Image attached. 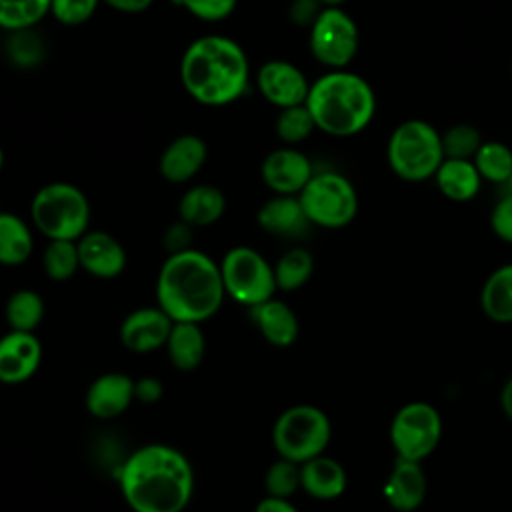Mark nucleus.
<instances>
[{"instance_id": "9d476101", "label": "nucleus", "mask_w": 512, "mask_h": 512, "mask_svg": "<svg viewBox=\"0 0 512 512\" xmlns=\"http://www.w3.org/2000/svg\"><path fill=\"white\" fill-rule=\"evenodd\" d=\"M440 436V412L424 400L404 404L398 408L390 422V444L396 452V458L422 462L436 450Z\"/></svg>"}, {"instance_id": "4468645a", "label": "nucleus", "mask_w": 512, "mask_h": 512, "mask_svg": "<svg viewBox=\"0 0 512 512\" xmlns=\"http://www.w3.org/2000/svg\"><path fill=\"white\" fill-rule=\"evenodd\" d=\"M174 322L160 306L132 310L120 324V342L136 354H148L164 348Z\"/></svg>"}, {"instance_id": "6ab92c4d", "label": "nucleus", "mask_w": 512, "mask_h": 512, "mask_svg": "<svg viewBox=\"0 0 512 512\" xmlns=\"http://www.w3.org/2000/svg\"><path fill=\"white\" fill-rule=\"evenodd\" d=\"M206 156L208 148L200 136L182 134L162 150L158 170L164 180L172 184H182L192 180L202 170Z\"/></svg>"}, {"instance_id": "2eb2a0df", "label": "nucleus", "mask_w": 512, "mask_h": 512, "mask_svg": "<svg viewBox=\"0 0 512 512\" xmlns=\"http://www.w3.org/2000/svg\"><path fill=\"white\" fill-rule=\"evenodd\" d=\"M42 362V344L34 332L10 330L0 338V382L22 384L36 374Z\"/></svg>"}, {"instance_id": "7c9ffc66", "label": "nucleus", "mask_w": 512, "mask_h": 512, "mask_svg": "<svg viewBox=\"0 0 512 512\" xmlns=\"http://www.w3.org/2000/svg\"><path fill=\"white\" fill-rule=\"evenodd\" d=\"M52 0H0V28L8 32L30 30L50 12Z\"/></svg>"}, {"instance_id": "c03bdc74", "label": "nucleus", "mask_w": 512, "mask_h": 512, "mask_svg": "<svg viewBox=\"0 0 512 512\" xmlns=\"http://www.w3.org/2000/svg\"><path fill=\"white\" fill-rule=\"evenodd\" d=\"M100 2H104L110 8L124 12V14H138V12L148 10L154 0H100Z\"/></svg>"}, {"instance_id": "f3484780", "label": "nucleus", "mask_w": 512, "mask_h": 512, "mask_svg": "<svg viewBox=\"0 0 512 512\" xmlns=\"http://www.w3.org/2000/svg\"><path fill=\"white\" fill-rule=\"evenodd\" d=\"M428 482L420 462L396 458L382 486V496L396 512H414L426 498Z\"/></svg>"}, {"instance_id": "bb28decb", "label": "nucleus", "mask_w": 512, "mask_h": 512, "mask_svg": "<svg viewBox=\"0 0 512 512\" xmlns=\"http://www.w3.org/2000/svg\"><path fill=\"white\" fill-rule=\"evenodd\" d=\"M34 248L30 226L14 212H0V264L20 266Z\"/></svg>"}, {"instance_id": "473e14b6", "label": "nucleus", "mask_w": 512, "mask_h": 512, "mask_svg": "<svg viewBox=\"0 0 512 512\" xmlns=\"http://www.w3.org/2000/svg\"><path fill=\"white\" fill-rule=\"evenodd\" d=\"M314 130H316V124L306 104L282 108L274 120L276 136L288 146L308 140Z\"/></svg>"}, {"instance_id": "a18cd8bd", "label": "nucleus", "mask_w": 512, "mask_h": 512, "mask_svg": "<svg viewBox=\"0 0 512 512\" xmlns=\"http://www.w3.org/2000/svg\"><path fill=\"white\" fill-rule=\"evenodd\" d=\"M500 406L502 412L506 414V418L512 422V376L504 382L502 392H500Z\"/></svg>"}, {"instance_id": "f8f14e48", "label": "nucleus", "mask_w": 512, "mask_h": 512, "mask_svg": "<svg viewBox=\"0 0 512 512\" xmlns=\"http://www.w3.org/2000/svg\"><path fill=\"white\" fill-rule=\"evenodd\" d=\"M258 92L278 110L306 102L310 82L304 72L288 60H268L256 72Z\"/></svg>"}, {"instance_id": "4be33fe9", "label": "nucleus", "mask_w": 512, "mask_h": 512, "mask_svg": "<svg viewBox=\"0 0 512 512\" xmlns=\"http://www.w3.org/2000/svg\"><path fill=\"white\" fill-rule=\"evenodd\" d=\"M256 222L264 232L280 238L298 236L310 224L304 216L298 196H280V194H274L270 200H266L258 208Z\"/></svg>"}, {"instance_id": "ea45409f", "label": "nucleus", "mask_w": 512, "mask_h": 512, "mask_svg": "<svg viewBox=\"0 0 512 512\" xmlns=\"http://www.w3.org/2000/svg\"><path fill=\"white\" fill-rule=\"evenodd\" d=\"M322 10L324 6L320 4V0H292L288 8V16L294 26L310 28Z\"/></svg>"}, {"instance_id": "ddd939ff", "label": "nucleus", "mask_w": 512, "mask_h": 512, "mask_svg": "<svg viewBox=\"0 0 512 512\" xmlns=\"http://www.w3.org/2000/svg\"><path fill=\"white\" fill-rule=\"evenodd\" d=\"M264 184L280 196H298L314 176L310 158L294 146L272 150L260 166Z\"/></svg>"}, {"instance_id": "0eeeda50", "label": "nucleus", "mask_w": 512, "mask_h": 512, "mask_svg": "<svg viewBox=\"0 0 512 512\" xmlns=\"http://www.w3.org/2000/svg\"><path fill=\"white\" fill-rule=\"evenodd\" d=\"M332 438V424L324 410L312 404L286 408L272 426V444L280 458L304 464L324 454Z\"/></svg>"}, {"instance_id": "6e6552de", "label": "nucleus", "mask_w": 512, "mask_h": 512, "mask_svg": "<svg viewBox=\"0 0 512 512\" xmlns=\"http://www.w3.org/2000/svg\"><path fill=\"white\" fill-rule=\"evenodd\" d=\"M298 200L306 220L328 230L348 226L358 214L356 188L338 172L314 174L298 194Z\"/></svg>"}, {"instance_id": "dca6fc26", "label": "nucleus", "mask_w": 512, "mask_h": 512, "mask_svg": "<svg viewBox=\"0 0 512 512\" xmlns=\"http://www.w3.org/2000/svg\"><path fill=\"white\" fill-rule=\"evenodd\" d=\"M76 246L80 268L94 278L110 280L120 276L126 268V250L110 232L88 230L76 240Z\"/></svg>"}, {"instance_id": "423d86ee", "label": "nucleus", "mask_w": 512, "mask_h": 512, "mask_svg": "<svg viewBox=\"0 0 512 512\" xmlns=\"http://www.w3.org/2000/svg\"><path fill=\"white\" fill-rule=\"evenodd\" d=\"M34 226L48 240H80L90 226V202L70 182L44 184L30 202Z\"/></svg>"}, {"instance_id": "72a5a7b5", "label": "nucleus", "mask_w": 512, "mask_h": 512, "mask_svg": "<svg viewBox=\"0 0 512 512\" xmlns=\"http://www.w3.org/2000/svg\"><path fill=\"white\" fill-rule=\"evenodd\" d=\"M444 158L452 160H472L480 146L484 144L482 132L468 122L452 124L446 132L440 134Z\"/></svg>"}, {"instance_id": "a878e982", "label": "nucleus", "mask_w": 512, "mask_h": 512, "mask_svg": "<svg viewBox=\"0 0 512 512\" xmlns=\"http://www.w3.org/2000/svg\"><path fill=\"white\" fill-rule=\"evenodd\" d=\"M480 308L496 324H512V262L498 266L480 290Z\"/></svg>"}, {"instance_id": "39448f33", "label": "nucleus", "mask_w": 512, "mask_h": 512, "mask_svg": "<svg viewBox=\"0 0 512 512\" xmlns=\"http://www.w3.org/2000/svg\"><path fill=\"white\" fill-rule=\"evenodd\" d=\"M386 158L390 170L400 180H430L444 162L440 132L422 118L404 120L388 138Z\"/></svg>"}, {"instance_id": "a19ab883", "label": "nucleus", "mask_w": 512, "mask_h": 512, "mask_svg": "<svg viewBox=\"0 0 512 512\" xmlns=\"http://www.w3.org/2000/svg\"><path fill=\"white\" fill-rule=\"evenodd\" d=\"M192 226L186 222H176L164 232V246L170 254L190 250L192 246Z\"/></svg>"}, {"instance_id": "c85d7f7f", "label": "nucleus", "mask_w": 512, "mask_h": 512, "mask_svg": "<svg viewBox=\"0 0 512 512\" xmlns=\"http://www.w3.org/2000/svg\"><path fill=\"white\" fill-rule=\"evenodd\" d=\"M272 268L276 288L282 292H294L310 280L314 272V256L306 248L294 246L288 248Z\"/></svg>"}, {"instance_id": "49530a36", "label": "nucleus", "mask_w": 512, "mask_h": 512, "mask_svg": "<svg viewBox=\"0 0 512 512\" xmlns=\"http://www.w3.org/2000/svg\"><path fill=\"white\" fill-rule=\"evenodd\" d=\"M346 0H320V4L324 8H340V4H344Z\"/></svg>"}, {"instance_id": "7ed1b4c3", "label": "nucleus", "mask_w": 512, "mask_h": 512, "mask_svg": "<svg viewBox=\"0 0 512 512\" xmlns=\"http://www.w3.org/2000/svg\"><path fill=\"white\" fill-rule=\"evenodd\" d=\"M180 80L196 102L204 106H226L246 92L250 62L234 38L206 34L190 42L184 50Z\"/></svg>"}, {"instance_id": "f704fd0d", "label": "nucleus", "mask_w": 512, "mask_h": 512, "mask_svg": "<svg viewBox=\"0 0 512 512\" xmlns=\"http://www.w3.org/2000/svg\"><path fill=\"white\" fill-rule=\"evenodd\" d=\"M264 488L272 498L290 500L300 490V464L278 458L264 472Z\"/></svg>"}, {"instance_id": "2f4dec72", "label": "nucleus", "mask_w": 512, "mask_h": 512, "mask_svg": "<svg viewBox=\"0 0 512 512\" xmlns=\"http://www.w3.org/2000/svg\"><path fill=\"white\" fill-rule=\"evenodd\" d=\"M42 268L54 282L70 280L78 268V246L72 240H50L42 254Z\"/></svg>"}, {"instance_id": "79ce46f5", "label": "nucleus", "mask_w": 512, "mask_h": 512, "mask_svg": "<svg viewBox=\"0 0 512 512\" xmlns=\"http://www.w3.org/2000/svg\"><path fill=\"white\" fill-rule=\"evenodd\" d=\"M164 388L158 378L144 376L140 380H134V398L140 400L142 404H154L162 398Z\"/></svg>"}, {"instance_id": "09e8293b", "label": "nucleus", "mask_w": 512, "mask_h": 512, "mask_svg": "<svg viewBox=\"0 0 512 512\" xmlns=\"http://www.w3.org/2000/svg\"><path fill=\"white\" fill-rule=\"evenodd\" d=\"M2 166H4V152H2V148H0V170H2Z\"/></svg>"}, {"instance_id": "393cba45", "label": "nucleus", "mask_w": 512, "mask_h": 512, "mask_svg": "<svg viewBox=\"0 0 512 512\" xmlns=\"http://www.w3.org/2000/svg\"><path fill=\"white\" fill-rule=\"evenodd\" d=\"M164 348L176 370L180 372L196 370L202 364L206 354V338L200 324L174 322Z\"/></svg>"}, {"instance_id": "1a4fd4ad", "label": "nucleus", "mask_w": 512, "mask_h": 512, "mask_svg": "<svg viewBox=\"0 0 512 512\" xmlns=\"http://www.w3.org/2000/svg\"><path fill=\"white\" fill-rule=\"evenodd\" d=\"M218 266L226 296L242 306H258L278 290L272 264L252 246L230 248Z\"/></svg>"}, {"instance_id": "c9c22d12", "label": "nucleus", "mask_w": 512, "mask_h": 512, "mask_svg": "<svg viewBox=\"0 0 512 512\" xmlns=\"http://www.w3.org/2000/svg\"><path fill=\"white\" fill-rule=\"evenodd\" d=\"M100 0H52L50 14L64 26H80L88 22Z\"/></svg>"}, {"instance_id": "37998d69", "label": "nucleus", "mask_w": 512, "mask_h": 512, "mask_svg": "<svg viewBox=\"0 0 512 512\" xmlns=\"http://www.w3.org/2000/svg\"><path fill=\"white\" fill-rule=\"evenodd\" d=\"M254 512H300L290 500H284V498H272V496H266L262 498Z\"/></svg>"}, {"instance_id": "a211bd4d", "label": "nucleus", "mask_w": 512, "mask_h": 512, "mask_svg": "<svg viewBox=\"0 0 512 512\" xmlns=\"http://www.w3.org/2000/svg\"><path fill=\"white\" fill-rule=\"evenodd\" d=\"M134 400V380L122 372L102 374L86 390V408L98 420L124 414Z\"/></svg>"}, {"instance_id": "f257e3e1", "label": "nucleus", "mask_w": 512, "mask_h": 512, "mask_svg": "<svg viewBox=\"0 0 512 512\" xmlns=\"http://www.w3.org/2000/svg\"><path fill=\"white\" fill-rule=\"evenodd\" d=\"M118 484L132 512H184L194 494V470L178 448L146 444L124 460Z\"/></svg>"}, {"instance_id": "de8ad7c7", "label": "nucleus", "mask_w": 512, "mask_h": 512, "mask_svg": "<svg viewBox=\"0 0 512 512\" xmlns=\"http://www.w3.org/2000/svg\"><path fill=\"white\" fill-rule=\"evenodd\" d=\"M506 186H508V192L512 194V174H510V178H508V182H506Z\"/></svg>"}, {"instance_id": "9b49d317", "label": "nucleus", "mask_w": 512, "mask_h": 512, "mask_svg": "<svg viewBox=\"0 0 512 512\" xmlns=\"http://www.w3.org/2000/svg\"><path fill=\"white\" fill-rule=\"evenodd\" d=\"M308 46L316 62L330 70H346L356 58L360 32L350 14L342 8H324L310 26Z\"/></svg>"}, {"instance_id": "58836bf2", "label": "nucleus", "mask_w": 512, "mask_h": 512, "mask_svg": "<svg viewBox=\"0 0 512 512\" xmlns=\"http://www.w3.org/2000/svg\"><path fill=\"white\" fill-rule=\"evenodd\" d=\"M490 228L496 238L512 244V194L510 192L504 198H500L492 208Z\"/></svg>"}, {"instance_id": "412c9836", "label": "nucleus", "mask_w": 512, "mask_h": 512, "mask_svg": "<svg viewBox=\"0 0 512 512\" xmlns=\"http://www.w3.org/2000/svg\"><path fill=\"white\" fill-rule=\"evenodd\" d=\"M346 484L348 476L344 466L326 454L300 464V488L316 500L340 498L346 490Z\"/></svg>"}, {"instance_id": "cd10ccee", "label": "nucleus", "mask_w": 512, "mask_h": 512, "mask_svg": "<svg viewBox=\"0 0 512 512\" xmlns=\"http://www.w3.org/2000/svg\"><path fill=\"white\" fill-rule=\"evenodd\" d=\"M44 300L36 290L20 288L10 294L6 300L4 316L10 330L16 332H34L44 320Z\"/></svg>"}, {"instance_id": "20e7f679", "label": "nucleus", "mask_w": 512, "mask_h": 512, "mask_svg": "<svg viewBox=\"0 0 512 512\" xmlns=\"http://www.w3.org/2000/svg\"><path fill=\"white\" fill-rule=\"evenodd\" d=\"M304 104L316 130L336 138L360 134L376 114L370 82L348 70H330L314 80Z\"/></svg>"}, {"instance_id": "e433bc0d", "label": "nucleus", "mask_w": 512, "mask_h": 512, "mask_svg": "<svg viewBox=\"0 0 512 512\" xmlns=\"http://www.w3.org/2000/svg\"><path fill=\"white\" fill-rule=\"evenodd\" d=\"M12 34H14V38L8 46L10 58L20 66L36 64L42 58V44L38 42V38L34 34H30V30L12 32Z\"/></svg>"}, {"instance_id": "aec40b11", "label": "nucleus", "mask_w": 512, "mask_h": 512, "mask_svg": "<svg viewBox=\"0 0 512 512\" xmlns=\"http://www.w3.org/2000/svg\"><path fill=\"white\" fill-rule=\"evenodd\" d=\"M250 320L260 332V336L276 348L292 346L300 332L296 312L286 302L276 298H270L258 306H252Z\"/></svg>"}, {"instance_id": "4c0bfd02", "label": "nucleus", "mask_w": 512, "mask_h": 512, "mask_svg": "<svg viewBox=\"0 0 512 512\" xmlns=\"http://www.w3.org/2000/svg\"><path fill=\"white\" fill-rule=\"evenodd\" d=\"M192 16L206 20V22H218L228 18L238 0H178Z\"/></svg>"}, {"instance_id": "f03ea898", "label": "nucleus", "mask_w": 512, "mask_h": 512, "mask_svg": "<svg viewBox=\"0 0 512 512\" xmlns=\"http://www.w3.org/2000/svg\"><path fill=\"white\" fill-rule=\"evenodd\" d=\"M224 296L220 266L208 254L190 248L162 262L156 300L172 322L202 324L220 310Z\"/></svg>"}, {"instance_id": "5701e85b", "label": "nucleus", "mask_w": 512, "mask_h": 512, "mask_svg": "<svg viewBox=\"0 0 512 512\" xmlns=\"http://www.w3.org/2000/svg\"><path fill=\"white\" fill-rule=\"evenodd\" d=\"M226 198L212 184L190 186L178 200V216L190 226H210L222 218Z\"/></svg>"}, {"instance_id": "b1692460", "label": "nucleus", "mask_w": 512, "mask_h": 512, "mask_svg": "<svg viewBox=\"0 0 512 512\" xmlns=\"http://www.w3.org/2000/svg\"><path fill=\"white\" fill-rule=\"evenodd\" d=\"M440 194L452 202H470L482 188V178L472 160L444 158L434 174Z\"/></svg>"}, {"instance_id": "c756f323", "label": "nucleus", "mask_w": 512, "mask_h": 512, "mask_svg": "<svg viewBox=\"0 0 512 512\" xmlns=\"http://www.w3.org/2000/svg\"><path fill=\"white\" fill-rule=\"evenodd\" d=\"M482 180L492 184H506L512 174V148L504 142L488 140L472 158Z\"/></svg>"}]
</instances>
